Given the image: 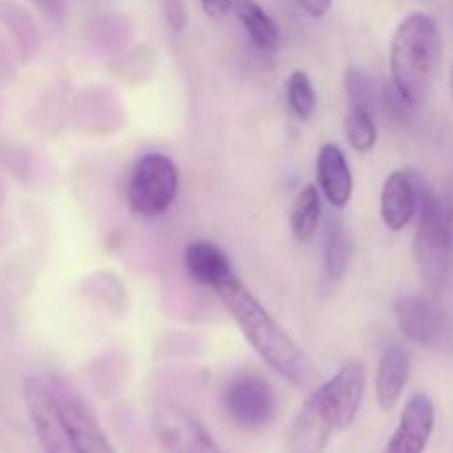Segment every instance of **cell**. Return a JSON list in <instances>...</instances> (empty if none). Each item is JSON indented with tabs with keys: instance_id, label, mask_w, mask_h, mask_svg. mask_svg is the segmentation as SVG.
Masks as SVG:
<instances>
[{
	"instance_id": "cell-1",
	"label": "cell",
	"mask_w": 453,
	"mask_h": 453,
	"mask_svg": "<svg viewBox=\"0 0 453 453\" xmlns=\"http://www.w3.org/2000/svg\"><path fill=\"white\" fill-rule=\"evenodd\" d=\"M215 292L230 317L234 319L242 334L252 345V349L277 374L290 380L295 388H312L317 383L319 374L312 361L290 339V334L270 317V312L257 301V296L243 286L237 273L226 279L221 286H217Z\"/></svg>"
},
{
	"instance_id": "cell-2",
	"label": "cell",
	"mask_w": 453,
	"mask_h": 453,
	"mask_svg": "<svg viewBox=\"0 0 453 453\" xmlns=\"http://www.w3.org/2000/svg\"><path fill=\"white\" fill-rule=\"evenodd\" d=\"M441 31L425 12H414L398 22L389 44V71L396 96L405 104H423L441 62Z\"/></svg>"
},
{
	"instance_id": "cell-3",
	"label": "cell",
	"mask_w": 453,
	"mask_h": 453,
	"mask_svg": "<svg viewBox=\"0 0 453 453\" xmlns=\"http://www.w3.org/2000/svg\"><path fill=\"white\" fill-rule=\"evenodd\" d=\"M180 190L177 164L164 153H144L133 166L127 184V203L137 217L155 219L171 211Z\"/></svg>"
},
{
	"instance_id": "cell-4",
	"label": "cell",
	"mask_w": 453,
	"mask_h": 453,
	"mask_svg": "<svg viewBox=\"0 0 453 453\" xmlns=\"http://www.w3.org/2000/svg\"><path fill=\"white\" fill-rule=\"evenodd\" d=\"M414 257L418 273L429 286H441L449 274L453 252L442 228V199L418 180V226L414 237Z\"/></svg>"
},
{
	"instance_id": "cell-5",
	"label": "cell",
	"mask_w": 453,
	"mask_h": 453,
	"mask_svg": "<svg viewBox=\"0 0 453 453\" xmlns=\"http://www.w3.org/2000/svg\"><path fill=\"white\" fill-rule=\"evenodd\" d=\"M27 414L44 453H78L69 425L58 405L56 389L47 376H27L22 383Z\"/></svg>"
},
{
	"instance_id": "cell-6",
	"label": "cell",
	"mask_w": 453,
	"mask_h": 453,
	"mask_svg": "<svg viewBox=\"0 0 453 453\" xmlns=\"http://www.w3.org/2000/svg\"><path fill=\"white\" fill-rule=\"evenodd\" d=\"M221 405L228 418L243 429H261L277 414V396L265 379L257 374H237L224 385Z\"/></svg>"
},
{
	"instance_id": "cell-7",
	"label": "cell",
	"mask_w": 453,
	"mask_h": 453,
	"mask_svg": "<svg viewBox=\"0 0 453 453\" xmlns=\"http://www.w3.org/2000/svg\"><path fill=\"white\" fill-rule=\"evenodd\" d=\"M155 432L168 453H224L193 411L173 403L155 410Z\"/></svg>"
},
{
	"instance_id": "cell-8",
	"label": "cell",
	"mask_w": 453,
	"mask_h": 453,
	"mask_svg": "<svg viewBox=\"0 0 453 453\" xmlns=\"http://www.w3.org/2000/svg\"><path fill=\"white\" fill-rule=\"evenodd\" d=\"M365 363L358 358L345 361L327 383L319 385V394H321L323 405L334 423V429H348L357 420L363 396H365Z\"/></svg>"
},
{
	"instance_id": "cell-9",
	"label": "cell",
	"mask_w": 453,
	"mask_h": 453,
	"mask_svg": "<svg viewBox=\"0 0 453 453\" xmlns=\"http://www.w3.org/2000/svg\"><path fill=\"white\" fill-rule=\"evenodd\" d=\"M394 317L403 336L420 348H441L449 334L447 314L425 296H401L394 303Z\"/></svg>"
},
{
	"instance_id": "cell-10",
	"label": "cell",
	"mask_w": 453,
	"mask_h": 453,
	"mask_svg": "<svg viewBox=\"0 0 453 453\" xmlns=\"http://www.w3.org/2000/svg\"><path fill=\"white\" fill-rule=\"evenodd\" d=\"M51 383L53 389H56L58 405H60L62 416H65L66 425H69L71 438H73L78 453H115L106 434L97 425L96 416L87 407V403L62 380L51 379Z\"/></svg>"
},
{
	"instance_id": "cell-11",
	"label": "cell",
	"mask_w": 453,
	"mask_h": 453,
	"mask_svg": "<svg viewBox=\"0 0 453 453\" xmlns=\"http://www.w3.org/2000/svg\"><path fill=\"white\" fill-rule=\"evenodd\" d=\"M436 427V405L427 394L418 392L405 403L398 427L385 453H425Z\"/></svg>"
},
{
	"instance_id": "cell-12",
	"label": "cell",
	"mask_w": 453,
	"mask_h": 453,
	"mask_svg": "<svg viewBox=\"0 0 453 453\" xmlns=\"http://www.w3.org/2000/svg\"><path fill=\"white\" fill-rule=\"evenodd\" d=\"M332 432H334V423L317 388L288 429V453H323L330 442Z\"/></svg>"
},
{
	"instance_id": "cell-13",
	"label": "cell",
	"mask_w": 453,
	"mask_h": 453,
	"mask_svg": "<svg viewBox=\"0 0 453 453\" xmlns=\"http://www.w3.org/2000/svg\"><path fill=\"white\" fill-rule=\"evenodd\" d=\"M418 215V177L410 171H394L380 190V219L389 230L407 228Z\"/></svg>"
},
{
	"instance_id": "cell-14",
	"label": "cell",
	"mask_w": 453,
	"mask_h": 453,
	"mask_svg": "<svg viewBox=\"0 0 453 453\" xmlns=\"http://www.w3.org/2000/svg\"><path fill=\"white\" fill-rule=\"evenodd\" d=\"M317 186L332 208H345L354 193V177L343 150L327 142L317 155Z\"/></svg>"
},
{
	"instance_id": "cell-15",
	"label": "cell",
	"mask_w": 453,
	"mask_h": 453,
	"mask_svg": "<svg viewBox=\"0 0 453 453\" xmlns=\"http://www.w3.org/2000/svg\"><path fill=\"white\" fill-rule=\"evenodd\" d=\"M407 380H410V354L401 343L388 345L379 358L374 379L376 403L380 410L389 411L398 405Z\"/></svg>"
},
{
	"instance_id": "cell-16",
	"label": "cell",
	"mask_w": 453,
	"mask_h": 453,
	"mask_svg": "<svg viewBox=\"0 0 453 453\" xmlns=\"http://www.w3.org/2000/svg\"><path fill=\"white\" fill-rule=\"evenodd\" d=\"M184 268L197 286L211 288V290H215L217 286H221L226 279L234 274L228 255L219 246H215L211 242H203V239L190 242L186 246Z\"/></svg>"
},
{
	"instance_id": "cell-17",
	"label": "cell",
	"mask_w": 453,
	"mask_h": 453,
	"mask_svg": "<svg viewBox=\"0 0 453 453\" xmlns=\"http://www.w3.org/2000/svg\"><path fill=\"white\" fill-rule=\"evenodd\" d=\"M237 12L248 38L257 49L274 51L281 44V31H279L277 22L268 16V12L261 4H257L255 0H239Z\"/></svg>"
},
{
	"instance_id": "cell-18",
	"label": "cell",
	"mask_w": 453,
	"mask_h": 453,
	"mask_svg": "<svg viewBox=\"0 0 453 453\" xmlns=\"http://www.w3.org/2000/svg\"><path fill=\"white\" fill-rule=\"evenodd\" d=\"M321 221V190L317 184H305L292 202L290 228L299 243L310 242L314 237Z\"/></svg>"
},
{
	"instance_id": "cell-19",
	"label": "cell",
	"mask_w": 453,
	"mask_h": 453,
	"mask_svg": "<svg viewBox=\"0 0 453 453\" xmlns=\"http://www.w3.org/2000/svg\"><path fill=\"white\" fill-rule=\"evenodd\" d=\"M323 257H326V273L332 281H339L345 277L349 268V257H352V239H349L348 230L341 221H332L330 230L326 237V248H323Z\"/></svg>"
},
{
	"instance_id": "cell-20",
	"label": "cell",
	"mask_w": 453,
	"mask_h": 453,
	"mask_svg": "<svg viewBox=\"0 0 453 453\" xmlns=\"http://www.w3.org/2000/svg\"><path fill=\"white\" fill-rule=\"evenodd\" d=\"M345 137L357 153H370L379 140V128L365 104H352L345 115Z\"/></svg>"
},
{
	"instance_id": "cell-21",
	"label": "cell",
	"mask_w": 453,
	"mask_h": 453,
	"mask_svg": "<svg viewBox=\"0 0 453 453\" xmlns=\"http://www.w3.org/2000/svg\"><path fill=\"white\" fill-rule=\"evenodd\" d=\"M288 106L299 119H310L317 111V93H314L312 80L305 71H292L286 82Z\"/></svg>"
},
{
	"instance_id": "cell-22",
	"label": "cell",
	"mask_w": 453,
	"mask_h": 453,
	"mask_svg": "<svg viewBox=\"0 0 453 453\" xmlns=\"http://www.w3.org/2000/svg\"><path fill=\"white\" fill-rule=\"evenodd\" d=\"M164 3V13H166V20L171 25L173 31H181L186 27V7L184 0H162Z\"/></svg>"
},
{
	"instance_id": "cell-23",
	"label": "cell",
	"mask_w": 453,
	"mask_h": 453,
	"mask_svg": "<svg viewBox=\"0 0 453 453\" xmlns=\"http://www.w3.org/2000/svg\"><path fill=\"white\" fill-rule=\"evenodd\" d=\"M202 3L203 13L212 20H221V18L228 16V12L233 9L234 0H199Z\"/></svg>"
},
{
	"instance_id": "cell-24",
	"label": "cell",
	"mask_w": 453,
	"mask_h": 453,
	"mask_svg": "<svg viewBox=\"0 0 453 453\" xmlns=\"http://www.w3.org/2000/svg\"><path fill=\"white\" fill-rule=\"evenodd\" d=\"M442 228H445L447 246L453 252V197L442 199Z\"/></svg>"
},
{
	"instance_id": "cell-25",
	"label": "cell",
	"mask_w": 453,
	"mask_h": 453,
	"mask_svg": "<svg viewBox=\"0 0 453 453\" xmlns=\"http://www.w3.org/2000/svg\"><path fill=\"white\" fill-rule=\"evenodd\" d=\"M308 16L323 18L332 7V0H296Z\"/></svg>"
},
{
	"instance_id": "cell-26",
	"label": "cell",
	"mask_w": 453,
	"mask_h": 453,
	"mask_svg": "<svg viewBox=\"0 0 453 453\" xmlns=\"http://www.w3.org/2000/svg\"><path fill=\"white\" fill-rule=\"evenodd\" d=\"M47 16L60 18L66 9V0H34Z\"/></svg>"
},
{
	"instance_id": "cell-27",
	"label": "cell",
	"mask_w": 453,
	"mask_h": 453,
	"mask_svg": "<svg viewBox=\"0 0 453 453\" xmlns=\"http://www.w3.org/2000/svg\"><path fill=\"white\" fill-rule=\"evenodd\" d=\"M449 87H451V97H453V62H451V75H449Z\"/></svg>"
}]
</instances>
